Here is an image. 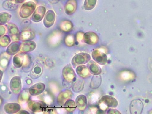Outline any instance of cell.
<instances>
[{
	"instance_id": "1",
	"label": "cell",
	"mask_w": 152,
	"mask_h": 114,
	"mask_svg": "<svg viewBox=\"0 0 152 114\" xmlns=\"http://www.w3.org/2000/svg\"><path fill=\"white\" fill-rule=\"evenodd\" d=\"M98 105L101 110L106 111L108 108L117 107L118 105V102L113 97L106 95L101 98L98 102Z\"/></svg>"
},
{
	"instance_id": "2",
	"label": "cell",
	"mask_w": 152,
	"mask_h": 114,
	"mask_svg": "<svg viewBox=\"0 0 152 114\" xmlns=\"http://www.w3.org/2000/svg\"><path fill=\"white\" fill-rule=\"evenodd\" d=\"M36 8V4L32 1L25 2L20 9L19 16L22 18L26 19L32 15Z\"/></svg>"
},
{
	"instance_id": "3",
	"label": "cell",
	"mask_w": 152,
	"mask_h": 114,
	"mask_svg": "<svg viewBox=\"0 0 152 114\" xmlns=\"http://www.w3.org/2000/svg\"><path fill=\"white\" fill-rule=\"evenodd\" d=\"M91 60V56L88 53H80L75 55L72 60L73 67L83 65Z\"/></svg>"
},
{
	"instance_id": "4",
	"label": "cell",
	"mask_w": 152,
	"mask_h": 114,
	"mask_svg": "<svg viewBox=\"0 0 152 114\" xmlns=\"http://www.w3.org/2000/svg\"><path fill=\"white\" fill-rule=\"evenodd\" d=\"M28 107L32 112H40L47 108V104L43 101H30L28 103Z\"/></svg>"
},
{
	"instance_id": "5",
	"label": "cell",
	"mask_w": 152,
	"mask_h": 114,
	"mask_svg": "<svg viewBox=\"0 0 152 114\" xmlns=\"http://www.w3.org/2000/svg\"><path fill=\"white\" fill-rule=\"evenodd\" d=\"M10 88L15 95H18L22 90V84L20 78L16 76L13 77L10 82Z\"/></svg>"
},
{
	"instance_id": "6",
	"label": "cell",
	"mask_w": 152,
	"mask_h": 114,
	"mask_svg": "<svg viewBox=\"0 0 152 114\" xmlns=\"http://www.w3.org/2000/svg\"><path fill=\"white\" fill-rule=\"evenodd\" d=\"M9 36L12 42H18L20 41V32L18 26L13 23H9L7 25Z\"/></svg>"
},
{
	"instance_id": "7",
	"label": "cell",
	"mask_w": 152,
	"mask_h": 114,
	"mask_svg": "<svg viewBox=\"0 0 152 114\" xmlns=\"http://www.w3.org/2000/svg\"><path fill=\"white\" fill-rule=\"evenodd\" d=\"M93 60L99 65H104L107 62V57L105 53L99 50L96 49L92 53Z\"/></svg>"
},
{
	"instance_id": "8",
	"label": "cell",
	"mask_w": 152,
	"mask_h": 114,
	"mask_svg": "<svg viewBox=\"0 0 152 114\" xmlns=\"http://www.w3.org/2000/svg\"><path fill=\"white\" fill-rule=\"evenodd\" d=\"M99 41V37L96 33L93 32H88L84 33L83 42L90 45L97 44Z\"/></svg>"
},
{
	"instance_id": "9",
	"label": "cell",
	"mask_w": 152,
	"mask_h": 114,
	"mask_svg": "<svg viewBox=\"0 0 152 114\" xmlns=\"http://www.w3.org/2000/svg\"><path fill=\"white\" fill-rule=\"evenodd\" d=\"M62 74L64 79L66 82L71 83L76 79V74L70 65H66L63 68Z\"/></svg>"
},
{
	"instance_id": "10",
	"label": "cell",
	"mask_w": 152,
	"mask_h": 114,
	"mask_svg": "<svg viewBox=\"0 0 152 114\" xmlns=\"http://www.w3.org/2000/svg\"><path fill=\"white\" fill-rule=\"evenodd\" d=\"M46 13V9L45 7L42 6H39L36 8L32 14L31 19L34 23H39L43 19Z\"/></svg>"
},
{
	"instance_id": "11",
	"label": "cell",
	"mask_w": 152,
	"mask_h": 114,
	"mask_svg": "<svg viewBox=\"0 0 152 114\" xmlns=\"http://www.w3.org/2000/svg\"><path fill=\"white\" fill-rule=\"evenodd\" d=\"M56 14L53 10H48L47 11L44 16L43 19V24L46 28H50L52 27L55 22Z\"/></svg>"
},
{
	"instance_id": "12",
	"label": "cell",
	"mask_w": 152,
	"mask_h": 114,
	"mask_svg": "<svg viewBox=\"0 0 152 114\" xmlns=\"http://www.w3.org/2000/svg\"><path fill=\"white\" fill-rule=\"evenodd\" d=\"M62 40V34L59 31H54L48 38V44L51 46H58Z\"/></svg>"
},
{
	"instance_id": "13",
	"label": "cell",
	"mask_w": 152,
	"mask_h": 114,
	"mask_svg": "<svg viewBox=\"0 0 152 114\" xmlns=\"http://www.w3.org/2000/svg\"><path fill=\"white\" fill-rule=\"evenodd\" d=\"M73 96V93L70 90H66L63 91L59 94L57 97V103L60 105H63L65 103L71 99Z\"/></svg>"
},
{
	"instance_id": "14",
	"label": "cell",
	"mask_w": 152,
	"mask_h": 114,
	"mask_svg": "<svg viewBox=\"0 0 152 114\" xmlns=\"http://www.w3.org/2000/svg\"><path fill=\"white\" fill-rule=\"evenodd\" d=\"M45 84L42 83H38L34 84L29 89L30 94L32 96H37L41 95L45 90Z\"/></svg>"
},
{
	"instance_id": "15",
	"label": "cell",
	"mask_w": 152,
	"mask_h": 114,
	"mask_svg": "<svg viewBox=\"0 0 152 114\" xmlns=\"http://www.w3.org/2000/svg\"><path fill=\"white\" fill-rule=\"evenodd\" d=\"M36 48V44L34 41L31 40L24 41L21 44L20 53H26L32 52Z\"/></svg>"
},
{
	"instance_id": "16",
	"label": "cell",
	"mask_w": 152,
	"mask_h": 114,
	"mask_svg": "<svg viewBox=\"0 0 152 114\" xmlns=\"http://www.w3.org/2000/svg\"><path fill=\"white\" fill-rule=\"evenodd\" d=\"M21 106L18 103H8L4 105V111L8 114H16L19 112Z\"/></svg>"
},
{
	"instance_id": "17",
	"label": "cell",
	"mask_w": 152,
	"mask_h": 114,
	"mask_svg": "<svg viewBox=\"0 0 152 114\" xmlns=\"http://www.w3.org/2000/svg\"><path fill=\"white\" fill-rule=\"evenodd\" d=\"M11 59V56L7 52H3L0 55V69L5 71L8 67Z\"/></svg>"
},
{
	"instance_id": "18",
	"label": "cell",
	"mask_w": 152,
	"mask_h": 114,
	"mask_svg": "<svg viewBox=\"0 0 152 114\" xmlns=\"http://www.w3.org/2000/svg\"><path fill=\"white\" fill-rule=\"evenodd\" d=\"M21 44L22 43H20L19 41L13 42L8 45L6 50V52L10 55H15L20 51Z\"/></svg>"
},
{
	"instance_id": "19",
	"label": "cell",
	"mask_w": 152,
	"mask_h": 114,
	"mask_svg": "<svg viewBox=\"0 0 152 114\" xmlns=\"http://www.w3.org/2000/svg\"><path fill=\"white\" fill-rule=\"evenodd\" d=\"M143 105L140 99H135L130 104V112L131 114H141L142 112Z\"/></svg>"
},
{
	"instance_id": "20",
	"label": "cell",
	"mask_w": 152,
	"mask_h": 114,
	"mask_svg": "<svg viewBox=\"0 0 152 114\" xmlns=\"http://www.w3.org/2000/svg\"><path fill=\"white\" fill-rule=\"evenodd\" d=\"M77 8V2L76 0H68L65 5V12L67 15H71L76 12Z\"/></svg>"
},
{
	"instance_id": "21",
	"label": "cell",
	"mask_w": 152,
	"mask_h": 114,
	"mask_svg": "<svg viewBox=\"0 0 152 114\" xmlns=\"http://www.w3.org/2000/svg\"><path fill=\"white\" fill-rule=\"evenodd\" d=\"M77 108L81 111L84 110L87 106V98L83 95H79L76 98L75 101Z\"/></svg>"
},
{
	"instance_id": "22",
	"label": "cell",
	"mask_w": 152,
	"mask_h": 114,
	"mask_svg": "<svg viewBox=\"0 0 152 114\" xmlns=\"http://www.w3.org/2000/svg\"><path fill=\"white\" fill-rule=\"evenodd\" d=\"M88 66L90 72L94 75H99L102 73V69L93 60L88 63Z\"/></svg>"
},
{
	"instance_id": "23",
	"label": "cell",
	"mask_w": 152,
	"mask_h": 114,
	"mask_svg": "<svg viewBox=\"0 0 152 114\" xmlns=\"http://www.w3.org/2000/svg\"><path fill=\"white\" fill-rule=\"evenodd\" d=\"M35 37V33L33 31L31 30H25L23 31L20 33V40L24 41L31 40Z\"/></svg>"
},
{
	"instance_id": "24",
	"label": "cell",
	"mask_w": 152,
	"mask_h": 114,
	"mask_svg": "<svg viewBox=\"0 0 152 114\" xmlns=\"http://www.w3.org/2000/svg\"><path fill=\"white\" fill-rule=\"evenodd\" d=\"M76 71L78 76L84 79L89 77L91 74L88 66L83 65L77 66L76 68Z\"/></svg>"
},
{
	"instance_id": "25",
	"label": "cell",
	"mask_w": 152,
	"mask_h": 114,
	"mask_svg": "<svg viewBox=\"0 0 152 114\" xmlns=\"http://www.w3.org/2000/svg\"><path fill=\"white\" fill-rule=\"evenodd\" d=\"M13 65L17 68H22L23 63V53H19L16 54L13 58Z\"/></svg>"
},
{
	"instance_id": "26",
	"label": "cell",
	"mask_w": 152,
	"mask_h": 114,
	"mask_svg": "<svg viewBox=\"0 0 152 114\" xmlns=\"http://www.w3.org/2000/svg\"><path fill=\"white\" fill-rule=\"evenodd\" d=\"M59 27L62 31L64 32H69L73 30V25L72 22L70 21L66 20L62 21L61 22Z\"/></svg>"
},
{
	"instance_id": "27",
	"label": "cell",
	"mask_w": 152,
	"mask_h": 114,
	"mask_svg": "<svg viewBox=\"0 0 152 114\" xmlns=\"http://www.w3.org/2000/svg\"><path fill=\"white\" fill-rule=\"evenodd\" d=\"M31 95L30 94L28 90H24L20 92L18 97V101L19 103L24 104L29 101Z\"/></svg>"
},
{
	"instance_id": "28",
	"label": "cell",
	"mask_w": 152,
	"mask_h": 114,
	"mask_svg": "<svg viewBox=\"0 0 152 114\" xmlns=\"http://www.w3.org/2000/svg\"><path fill=\"white\" fill-rule=\"evenodd\" d=\"M2 7L4 9L8 11H14L18 9V4L11 1L10 0H6L2 3Z\"/></svg>"
},
{
	"instance_id": "29",
	"label": "cell",
	"mask_w": 152,
	"mask_h": 114,
	"mask_svg": "<svg viewBox=\"0 0 152 114\" xmlns=\"http://www.w3.org/2000/svg\"><path fill=\"white\" fill-rule=\"evenodd\" d=\"M102 82V79L100 75H94L92 78L90 85V88L93 89H96L99 87Z\"/></svg>"
},
{
	"instance_id": "30",
	"label": "cell",
	"mask_w": 152,
	"mask_h": 114,
	"mask_svg": "<svg viewBox=\"0 0 152 114\" xmlns=\"http://www.w3.org/2000/svg\"><path fill=\"white\" fill-rule=\"evenodd\" d=\"M64 107L65 109L68 112H73L76 110L77 108L76 103L74 102L72 99H68V101H66L64 104Z\"/></svg>"
},
{
	"instance_id": "31",
	"label": "cell",
	"mask_w": 152,
	"mask_h": 114,
	"mask_svg": "<svg viewBox=\"0 0 152 114\" xmlns=\"http://www.w3.org/2000/svg\"><path fill=\"white\" fill-rule=\"evenodd\" d=\"M42 67L39 65H36L34 66L31 73V77L32 79H37L39 78L42 73Z\"/></svg>"
},
{
	"instance_id": "32",
	"label": "cell",
	"mask_w": 152,
	"mask_h": 114,
	"mask_svg": "<svg viewBox=\"0 0 152 114\" xmlns=\"http://www.w3.org/2000/svg\"><path fill=\"white\" fill-rule=\"evenodd\" d=\"M84 82L83 79H79L75 82L72 86V90L75 92H79L83 90L84 88Z\"/></svg>"
},
{
	"instance_id": "33",
	"label": "cell",
	"mask_w": 152,
	"mask_h": 114,
	"mask_svg": "<svg viewBox=\"0 0 152 114\" xmlns=\"http://www.w3.org/2000/svg\"><path fill=\"white\" fill-rule=\"evenodd\" d=\"M12 18V15L6 12L0 13V25L7 24Z\"/></svg>"
},
{
	"instance_id": "34",
	"label": "cell",
	"mask_w": 152,
	"mask_h": 114,
	"mask_svg": "<svg viewBox=\"0 0 152 114\" xmlns=\"http://www.w3.org/2000/svg\"><path fill=\"white\" fill-rule=\"evenodd\" d=\"M97 3V0H85L83 7L87 11H91L94 8Z\"/></svg>"
},
{
	"instance_id": "35",
	"label": "cell",
	"mask_w": 152,
	"mask_h": 114,
	"mask_svg": "<svg viewBox=\"0 0 152 114\" xmlns=\"http://www.w3.org/2000/svg\"><path fill=\"white\" fill-rule=\"evenodd\" d=\"M65 44L67 47H72L75 45L76 38L74 34H70L66 35L64 39Z\"/></svg>"
},
{
	"instance_id": "36",
	"label": "cell",
	"mask_w": 152,
	"mask_h": 114,
	"mask_svg": "<svg viewBox=\"0 0 152 114\" xmlns=\"http://www.w3.org/2000/svg\"><path fill=\"white\" fill-rule=\"evenodd\" d=\"M11 38L8 35H4L0 37V46L6 47L11 43Z\"/></svg>"
},
{
	"instance_id": "37",
	"label": "cell",
	"mask_w": 152,
	"mask_h": 114,
	"mask_svg": "<svg viewBox=\"0 0 152 114\" xmlns=\"http://www.w3.org/2000/svg\"><path fill=\"white\" fill-rule=\"evenodd\" d=\"M31 60L30 57L29 55L24 54L23 53V68H27L30 67L31 64Z\"/></svg>"
},
{
	"instance_id": "38",
	"label": "cell",
	"mask_w": 152,
	"mask_h": 114,
	"mask_svg": "<svg viewBox=\"0 0 152 114\" xmlns=\"http://www.w3.org/2000/svg\"><path fill=\"white\" fill-rule=\"evenodd\" d=\"M89 101L91 104H95L96 102H99V101H98V98L96 97V95L95 94H93L89 98Z\"/></svg>"
},
{
	"instance_id": "39",
	"label": "cell",
	"mask_w": 152,
	"mask_h": 114,
	"mask_svg": "<svg viewBox=\"0 0 152 114\" xmlns=\"http://www.w3.org/2000/svg\"><path fill=\"white\" fill-rule=\"evenodd\" d=\"M84 33L82 32H79L76 34V41H77L78 43L83 42V38Z\"/></svg>"
},
{
	"instance_id": "40",
	"label": "cell",
	"mask_w": 152,
	"mask_h": 114,
	"mask_svg": "<svg viewBox=\"0 0 152 114\" xmlns=\"http://www.w3.org/2000/svg\"><path fill=\"white\" fill-rule=\"evenodd\" d=\"M7 29L6 26L4 25H0V37L3 36L6 34L7 31Z\"/></svg>"
},
{
	"instance_id": "41",
	"label": "cell",
	"mask_w": 152,
	"mask_h": 114,
	"mask_svg": "<svg viewBox=\"0 0 152 114\" xmlns=\"http://www.w3.org/2000/svg\"><path fill=\"white\" fill-rule=\"evenodd\" d=\"M107 114H120L121 113L119 112L118 110H117L114 109H109L107 110Z\"/></svg>"
},
{
	"instance_id": "42",
	"label": "cell",
	"mask_w": 152,
	"mask_h": 114,
	"mask_svg": "<svg viewBox=\"0 0 152 114\" xmlns=\"http://www.w3.org/2000/svg\"><path fill=\"white\" fill-rule=\"evenodd\" d=\"M10 1L15 2L17 4H21V3H24L25 1L26 0H10Z\"/></svg>"
},
{
	"instance_id": "43",
	"label": "cell",
	"mask_w": 152,
	"mask_h": 114,
	"mask_svg": "<svg viewBox=\"0 0 152 114\" xmlns=\"http://www.w3.org/2000/svg\"><path fill=\"white\" fill-rule=\"evenodd\" d=\"M3 75V71L0 69V84L1 83Z\"/></svg>"
},
{
	"instance_id": "44",
	"label": "cell",
	"mask_w": 152,
	"mask_h": 114,
	"mask_svg": "<svg viewBox=\"0 0 152 114\" xmlns=\"http://www.w3.org/2000/svg\"><path fill=\"white\" fill-rule=\"evenodd\" d=\"M18 114H29V113L28 112H27L26 111H25V110H21V111H20V112H18Z\"/></svg>"
},
{
	"instance_id": "45",
	"label": "cell",
	"mask_w": 152,
	"mask_h": 114,
	"mask_svg": "<svg viewBox=\"0 0 152 114\" xmlns=\"http://www.w3.org/2000/svg\"><path fill=\"white\" fill-rule=\"evenodd\" d=\"M1 99H0V104H1Z\"/></svg>"
}]
</instances>
